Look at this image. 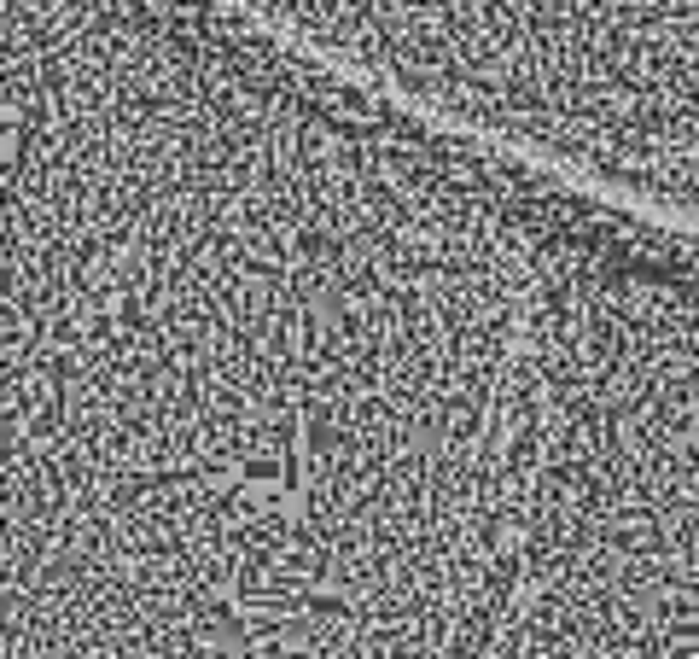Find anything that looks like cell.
Segmentation results:
<instances>
[{"label": "cell", "mask_w": 699, "mask_h": 659, "mask_svg": "<svg viewBox=\"0 0 699 659\" xmlns=\"http://www.w3.org/2000/svg\"><path fill=\"white\" fill-rule=\"evenodd\" d=\"M327 76L699 240V0H210Z\"/></svg>", "instance_id": "1"}]
</instances>
